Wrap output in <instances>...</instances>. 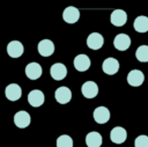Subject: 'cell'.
<instances>
[{"label":"cell","instance_id":"cell-1","mask_svg":"<svg viewBox=\"0 0 148 147\" xmlns=\"http://www.w3.org/2000/svg\"><path fill=\"white\" fill-rule=\"evenodd\" d=\"M81 93L86 98H94L98 94V86L94 81H87L82 84Z\"/></svg>","mask_w":148,"mask_h":147},{"label":"cell","instance_id":"cell-2","mask_svg":"<svg viewBox=\"0 0 148 147\" xmlns=\"http://www.w3.org/2000/svg\"><path fill=\"white\" fill-rule=\"evenodd\" d=\"M50 74L52 76V79L57 80V81H60L62 79L66 78L67 75V68L64 64H60V63H56L51 66L50 68Z\"/></svg>","mask_w":148,"mask_h":147},{"label":"cell","instance_id":"cell-3","mask_svg":"<svg viewBox=\"0 0 148 147\" xmlns=\"http://www.w3.org/2000/svg\"><path fill=\"white\" fill-rule=\"evenodd\" d=\"M54 97H56V101L60 104H66L68 103L71 100H72V91L68 87H59L56 93H54Z\"/></svg>","mask_w":148,"mask_h":147},{"label":"cell","instance_id":"cell-4","mask_svg":"<svg viewBox=\"0 0 148 147\" xmlns=\"http://www.w3.org/2000/svg\"><path fill=\"white\" fill-rule=\"evenodd\" d=\"M30 115L27 112V111H17L15 115H14V124L18 127V128H25L29 126L30 124Z\"/></svg>","mask_w":148,"mask_h":147},{"label":"cell","instance_id":"cell-5","mask_svg":"<svg viewBox=\"0 0 148 147\" xmlns=\"http://www.w3.org/2000/svg\"><path fill=\"white\" fill-rule=\"evenodd\" d=\"M110 21L116 27H123L127 21V14L123 9H114L110 15Z\"/></svg>","mask_w":148,"mask_h":147},{"label":"cell","instance_id":"cell-6","mask_svg":"<svg viewBox=\"0 0 148 147\" xmlns=\"http://www.w3.org/2000/svg\"><path fill=\"white\" fill-rule=\"evenodd\" d=\"M113 45L119 51H125L131 45V38L126 34H118L113 39Z\"/></svg>","mask_w":148,"mask_h":147},{"label":"cell","instance_id":"cell-7","mask_svg":"<svg viewBox=\"0 0 148 147\" xmlns=\"http://www.w3.org/2000/svg\"><path fill=\"white\" fill-rule=\"evenodd\" d=\"M102 68H103V72L108 75H113L118 72L119 69V63L116 58H106L104 61H103V65H102Z\"/></svg>","mask_w":148,"mask_h":147},{"label":"cell","instance_id":"cell-8","mask_svg":"<svg viewBox=\"0 0 148 147\" xmlns=\"http://www.w3.org/2000/svg\"><path fill=\"white\" fill-rule=\"evenodd\" d=\"M145 81V75L140 69H132L127 74V82L132 87H139Z\"/></svg>","mask_w":148,"mask_h":147},{"label":"cell","instance_id":"cell-9","mask_svg":"<svg viewBox=\"0 0 148 147\" xmlns=\"http://www.w3.org/2000/svg\"><path fill=\"white\" fill-rule=\"evenodd\" d=\"M103 44H104V38L98 32H91L87 38V45L91 50H98L103 46Z\"/></svg>","mask_w":148,"mask_h":147},{"label":"cell","instance_id":"cell-10","mask_svg":"<svg viewBox=\"0 0 148 147\" xmlns=\"http://www.w3.org/2000/svg\"><path fill=\"white\" fill-rule=\"evenodd\" d=\"M23 51H24L23 44L21 42H18V41H12L7 45V53L12 58H18V57H21L23 54Z\"/></svg>","mask_w":148,"mask_h":147},{"label":"cell","instance_id":"cell-11","mask_svg":"<svg viewBox=\"0 0 148 147\" xmlns=\"http://www.w3.org/2000/svg\"><path fill=\"white\" fill-rule=\"evenodd\" d=\"M127 138V132L121 126H116L110 132V139L114 144H123Z\"/></svg>","mask_w":148,"mask_h":147},{"label":"cell","instance_id":"cell-12","mask_svg":"<svg viewBox=\"0 0 148 147\" xmlns=\"http://www.w3.org/2000/svg\"><path fill=\"white\" fill-rule=\"evenodd\" d=\"M62 19L67 23H75L80 19V10L73 6L66 7L62 12Z\"/></svg>","mask_w":148,"mask_h":147},{"label":"cell","instance_id":"cell-13","mask_svg":"<svg viewBox=\"0 0 148 147\" xmlns=\"http://www.w3.org/2000/svg\"><path fill=\"white\" fill-rule=\"evenodd\" d=\"M38 53L43 57H50L54 52V44L50 39H42L38 43Z\"/></svg>","mask_w":148,"mask_h":147},{"label":"cell","instance_id":"cell-14","mask_svg":"<svg viewBox=\"0 0 148 147\" xmlns=\"http://www.w3.org/2000/svg\"><path fill=\"white\" fill-rule=\"evenodd\" d=\"M28 102L31 106L37 108L44 103V94L39 89H34L28 94Z\"/></svg>","mask_w":148,"mask_h":147},{"label":"cell","instance_id":"cell-15","mask_svg":"<svg viewBox=\"0 0 148 147\" xmlns=\"http://www.w3.org/2000/svg\"><path fill=\"white\" fill-rule=\"evenodd\" d=\"M74 67L79 72H84L90 67V59L87 54H77L74 58Z\"/></svg>","mask_w":148,"mask_h":147},{"label":"cell","instance_id":"cell-16","mask_svg":"<svg viewBox=\"0 0 148 147\" xmlns=\"http://www.w3.org/2000/svg\"><path fill=\"white\" fill-rule=\"evenodd\" d=\"M5 95L9 101H17L22 96V89L16 83H10L5 89Z\"/></svg>","mask_w":148,"mask_h":147},{"label":"cell","instance_id":"cell-17","mask_svg":"<svg viewBox=\"0 0 148 147\" xmlns=\"http://www.w3.org/2000/svg\"><path fill=\"white\" fill-rule=\"evenodd\" d=\"M94 119L98 124H105L110 119V111L105 106H97L94 110Z\"/></svg>","mask_w":148,"mask_h":147},{"label":"cell","instance_id":"cell-18","mask_svg":"<svg viewBox=\"0 0 148 147\" xmlns=\"http://www.w3.org/2000/svg\"><path fill=\"white\" fill-rule=\"evenodd\" d=\"M25 75L30 80H37L42 75V66L38 63H30L25 66Z\"/></svg>","mask_w":148,"mask_h":147},{"label":"cell","instance_id":"cell-19","mask_svg":"<svg viewBox=\"0 0 148 147\" xmlns=\"http://www.w3.org/2000/svg\"><path fill=\"white\" fill-rule=\"evenodd\" d=\"M102 141H103L102 135L96 131L89 132L86 135V144H87L88 147H101Z\"/></svg>","mask_w":148,"mask_h":147},{"label":"cell","instance_id":"cell-20","mask_svg":"<svg viewBox=\"0 0 148 147\" xmlns=\"http://www.w3.org/2000/svg\"><path fill=\"white\" fill-rule=\"evenodd\" d=\"M133 27L138 32H146L148 31V17L145 15H140L134 20Z\"/></svg>","mask_w":148,"mask_h":147},{"label":"cell","instance_id":"cell-21","mask_svg":"<svg viewBox=\"0 0 148 147\" xmlns=\"http://www.w3.org/2000/svg\"><path fill=\"white\" fill-rule=\"evenodd\" d=\"M135 57L141 63L148 61V45H141L135 51Z\"/></svg>","mask_w":148,"mask_h":147},{"label":"cell","instance_id":"cell-22","mask_svg":"<svg viewBox=\"0 0 148 147\" xmlns=\"http://www.w3.org/2000/svg\"><path fill=\"white\" fill-rule=\"evenodd\" d=\"M57 147H73V140L69 135L62 134L57 139Z\"/></svg>","mask_w":148,"mask_h":147},{"label":"cell","instance_id":"cell-23","mask_svg":"<svg viewBox=\"0 0 148 147\" xmlns=\"http://www.w3.org/2000/svg\"><path fill=\"white\" fill-rule=\"evenodd\" d=\"M134 146L135 147H148V137L145 134L136 137L134 140Z\"/></svg>","mask_w":148,"mask_h":147}]
</instances>
